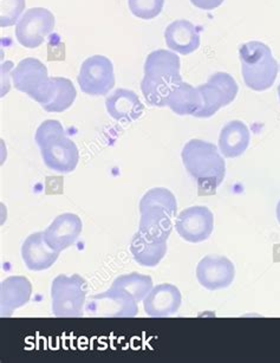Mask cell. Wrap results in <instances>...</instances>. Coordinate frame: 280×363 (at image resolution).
<instances>
[{"mask_svg":"<svg viewBox=\"0 0 280 363\" xmlns=\"http://www.w3.org/2000/svg\"><path fill=\"white\" fill-rule=\"evenodd\" d=\"M24 9L25 0H0V26H14Z\"/></svg>","mask_w":280,"mask_h":363,"instance_id":"4316f807","label":"cell"},{"mask_svg":"<svg viewBox=\"0 0 280 363\" xmlns=\"http://www.w3.org/2000/svg\"><path fill=\"white\" fill-rule=\"evenodd\" d=\"M276 219H278V223L280 224V200L278 205H276Z\"/></svg>","mask_w":280,"mask_h":363,"instance_id":"f1b7e54d","label":"cell"},{"mask_svg":"<svg viewBox=\"0 0 280 363\" xmlns=\"http://www.w3.org/2000/svg\"><path fill=\"white\" fill-rule=\"evenodd\" d=\"M182 296L179 289L173 284L152 286L148 295L143 299V309L147 316L154 318L169 317L180 309Z\"/></svg>","mask_w":280,"mask_h":363,"instance_id":"5bb4252c","label":"cell"},{"mask_svg":"<svg viewBox=\"0 0 280 363\" xmlns=\"http://www.w3.org/2000/svg\"><path fill=\"white\" fill-rule=\"evenodd\" d=\"M181 157L184 168L198 182V194H214L226 175V164L219 147L202 140L191 139L182 148Z\"/></svg>","mask_w":280,"mask_h":363,"instance_id":"7a4b0ae2","label":"cell"},{"mask_svg":"<svg viewBox=\"0 0 280 363\" xmlns=\"http://www.w3.org/2000/svg\"><path fill=\"white\" fill-rule=\"evenodd\" d=\"M241 75L250 89L265 91L276 82L279 65L266 44L252 40L239 49Z\"/></svg>","mask_w":280,"mask_h":363,"instance_id":"277c9868","label":"cell"},{"mask_svg":"<svg viewBox=\"0 0 280 363\" xmlns=\"http://www.w3.org/2000/svg\"><path fill=\"white\" fill-rule=\"evenodd\" d=\"M111 288L118 289L127 292L136 302L140 303L145 298L152 289V279L147 274L131 272L122 274L113 281Z\"/></svg>","mask_w":280,"mask_h":363,"instance_id":"cb8c5ba5","label":"cell"},{"mask_svg":"<svg viewBox=\"0 0 280 363\" xmlns=\"http://www.w3.org/2000/svg\"><path fill=\"white\" fill-rule=\"evenodd\" d=\"M180 58L174 51L155 50L147 56L141 91L152 107H167L170 94L181 82Z\"/></svg>","mask_w":280,"mask_h":363,"instance_id":"6da1fadb","label":"cell"},{"mask_svg":"<svg viewBox=\"0 0 280 363\" xmlns=\"http://www.w3.org/2000/svg\"><path fill=\"white\" fill-rule=\"evenodd\" d=\"M278 96H279V100H280V84H279V86H278Z\"/></svg>","mask_w":280,"mask_h":363,"instance_id":"f546056e","label":"cell"},{"mask_svg":"<svg viewBox=\"0 0 280 363\" xmlns=\"http://www.w3.org/2000/svg\"><path fill=\"white\" fill-rule=\"evenodd\" d=\"M106 108L108 114L120 122H133L141 118L145 106L133 90L118 88L106 97Z\"/></svg>","mask_w":280,"mask_h":363,"instance_id":"ac0fdd59","label":"cell"},{"mask_svg":"<svg viewBox=\"0 0 280 363\" xmlns=\"http://www.w3.org/2000/svg\"><path fill=\"white\" fill-rule=\"evenodd\" d=\"M58 257L60 252L53 251L46 244L44 232L32 233L21 245V258L28 270H47L56 263Z\"/></svg>","mask_w":280,"mask_h":363,"instance_id":"9a60e30c","label":"cell"},{"mask_svg":"<svg viewBox=\"0 0 280 363\" xmlns=\"http://www.w3.org/2000/svg\"><path fill=\"white\" fill-rule=\"evenodd\" d=\"M250 143L251 133L248 130L247 125L239 120L228 122L220 132V153L228 159L242 155L250 146Z\"/></svg>","mask_w":280,"mask_h":363,"instance_id":"ffe728a7","label":"cell"},{"mask_svg":"<svg viewBox=\"0 0 280 363\" xmlns=\"http://www.w3.org/2000/svg\"><path fill=\"white\" fill-rule=\"evenodd\" d=\"M152 206L162 207L172 218L177 216V198L169 189H163V187L149 189L148 192L142 196L138 208L140 211H143Z\"/></svg>","mask_w":280,"mask_h":363,"instance_id":"d4e9b609","label":"cell"},{"mask_svg":"<svg viewBox=\"0 0 280 363\" xmlns=\"http://www.w3.org/2000/svg\"><path fill=\"white\" fill-rule=\"evenodd\" d=\"M83 230L81 218L74 213H63L53 219L46 228L44 239L56 252H62L74 245Z\"/></svg>","mask_w":280,"mask_h":363,"instance_id":"4fadbf2b","label":"cell"},{"mask_svg":"<svg viewBox=\"0 0 280 363\" xmlns=\"http://www.w3.org/2000/svg\"><path fill=\"white\" fill-rule=\"evenodd\" d=\"M164 40L168 49L177 54H193L200 47L198 28L188 21H175L164 30Z\"/></svg>","mask_w":280,"mask_h":363,"instance_id":"e0dca14e","label":"cell"},{"mask_svg":"<svg viewBox=\"0 0 280 363\" xmlns=\"http://www.w3.org/2000/svg\"><path fill=\"white\" fill-rule=\"evenodd\" d=\"M201 94L202 108L194 115L195 118H208L219 109L232 104L237 95V83L227 72H215L205 84L198 86Z\"/></svg>","mask_w":280,"mask_h":363,"instance_id":"52a82bcc","label":"cell"},{"mask_svg":"<svg viewBox=\"0 0 280 363\" xmlns=\"http://www.w3.org/2000/svg\"><path fill=\"white\" fill-rule=\"evenodd\" d=\"M201 94L198 88L186 82H181L170 94L167 107L177 115H193L194 116L202 108Z\"/></svg>","mask_w":280,"mask_h":363,"instance_id":"44dd1931","label":"cell"},{"mask_svg":"<svg viewBox=\"0 0 280 363\" xmlns=\"http://www.w3.org/2000/svg\"><path fill=\"white\" fill-rule=\"evenodd\" d=\"M32 284L24 276H11L0 285V313L1 316L9 317L26 306L31 298Z\"/></svg>","mask_w":280,"mask_h":363,"instance_id":"2e32d148","label":"cell"},{"mask_svg":"<svg viewBox=\"0 0 280 363\" xmlns=\"http://www.w3.org/2000/svg\"><path fill=\"white\" fill-rule=\"evenodd\" d=\"M16 89L25 93L42 107L49 104L53 91L52 77L47 68L37 58H25L18 63L11 74Z\"/></svg>","mask_w":280,"mask_h":363,"instance_id":"8992f818","label":"cell"},{"mask_svg":"<svg viewBox=\"0 0 280 363\" xmlns=\"http://www.w3.org/2000/svg\"><path fill=\"white\" fill-rule=\"evenodd\" d=\"M141 218L138 224V232L145 238L156 242H167L173 231L172 217L164 208L152 206L140 211Z\"/></svg>","mask_w":280,"mask_h":363,"instance_id":"d6986e66","label":"cell"},{"mask_svg":"<svg viewBox=\"0 0 280 363\" xmlns=\"http://www.w3.org/2000/svg\"><path fill=\"white\" fill-rule=\"evenodd\" d=\"M78 86L90 96H106L115 86L113 65L109 58L95 55L86 58L81 65Z\"/></svg>","mask_w":280,"mask_h":363,"instance_id":"ba28073f","label":"cell"},{"mask_svg":"<svg viewBox=\"0 0 280 363\" xmlns=\"http://www.w3.org/2000/svg\"><path fill=\"white\" fill-rule=\"evenodd\" d=\"M55 29V17L44 8L30 9L18 21L14 35L18 43L26 49H35Z\"/></svg>","mask_w":280,"mask_h":363,"instance_id":"9c48e42d","label":"cell"},{"mask_svg":"<svg viewBox=\"0 0 280 363\" xmlns=\"http://www.w3.org/2000/svg\"><path fill=\"white\" fill-rule=\"evenodd\" d=\"M53 91L49 104L42 107L47 113H63L74 104L77 91L74 83L65 77H52Z\"/></svg>","mask_w":280,"mask_h":363,"instance_id":"603a6c76","label":"cell"},{"mask_svg":"<svg viewBox=\"0 0 280 363\" xmlns=\"http://www.w3.org/2000/svg\"><path fill=\"white\" fill-rule=\"evenodd\" d=\"M138 303L127 292L110 286L106 292L92 296L85 304V313L96 317H135Z\"/></svg>","mask_w":280,"mask_h":363,"instance_id":"30bf717a","label":"cell"},{"mask_svg":"<svg viewBox=\"0 0 280 363\" xmlns=\"http://www.w3.org/2000/svg\"><path fill=\"white\" fill-rule=\"evenodd\" d=\"M88 295V283L79 274H60L51 284L52 313L56 317H79Z\"/></svg>","mask_w":280,"mask_h":363,"instance_id":"5b68a950","label":"cell"},{"mask_svg":"<svg viewBox=\"0 0 280 363\" xmlns=\"http://www.w3.org/2000/svg\"><path fill=\"white\" fill-rule=\"evenodd\" d=\"M43 162L51 171L60 174L74 172L79 161V152L57 120H46L37 128L35 135Z\"/></svg>","mask_w":280,"mask_h":363,"instance_id":"3957f363","label":"cell"},{"mask_svg":"<svg viewBox=\"0 0 280 363\" xmlns=\"http://www.w3.org/2000/svg\"><path fill=\"white\" fill-rule=\"evenodd\" d=\"M175 228L186 242H205L214 230V216L208 207H188L177 216Z\"/></svg>","mask_w":280,"mask_h":363,"instance_id":"8fae6325","label":"cell"},{"mask_svg":"<svg viewBox=\"0 0 280 363\" xmlns=\"http://www.w3.org/2000/svg\"><path fill=\"white\" fill-rule=\"evenodd\" d=\"M128 6L135 17L150 21L162 12L164 0H128Z\"/></svg>","mask_w":280,"mask_h":363,"instance_id":"484cf974","label":"cell"},{"mask_svg":"<svg viewBox=\"0 0 280 363\" xmlns=\"http://www.w3.org/2000/svg\"><path fill=\"white\" fill-rule=\"evenodd\" d=\"M235 267L227 257L206 256L196 267V279L211 291L226 289L233 283Z\"/></svg>","mask_w":280,"mask_h":363,"instance_id":"7c38bea8","label":"cell"},{"mask_svg":"<svg viewBox=\"0 0 280 363\" xmlns=\"http://www.w3.org/2000/svg\"><path fill=\"white\" fill-rule=\"evenodd\" d=\"M130 252L136 263L154 267L166 256L167 242H152L138 231L131 238Z\"/></svg>","mask_w":280,"mask_h":363,"instance_id":"7402d4cb","label":"cell"},{"mask_svg":"<svg viewBox=\"0 0 280 363\" xmlns=\"http://www.w3.org/2000/svg\"><path fill=\"white\" fill-rule=\"evenodd\" d=\"M223 1L225 0H191V4L194 5L195 8L205 10V11H212L214 9L219 8Z\"/></svg>","mask_w":280,"mask_h":363,"instance_id":"83f0119b","label":"cell"}]
</instances>
